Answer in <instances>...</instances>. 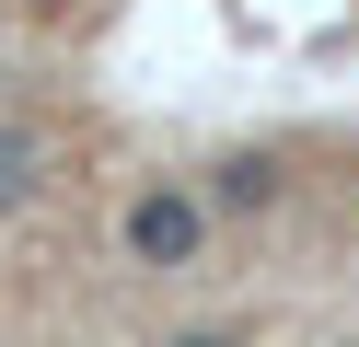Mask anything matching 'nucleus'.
Returning <instances> with one entry per match:
<instances>
[{
	"label": "nucleus",
	"instance_id": "1",
	"mask_svg": "<svg viewBox=\"0 0 359 347\" xmlns=\"http://www.w3.org/2000/svg\"><path fill=\"white\" fill-rule=\"evenodd\" d=\"M197 243H209V197H186V185H151L128 208V254L140 266H197Z\"/></svg>",
	"mask_w": 359,
	"mask_h": 347
},
{
	"label": "nucleus",
	"instance_id": "2",
	"mask_svg": "<svg viewBox=\"0 0 359 347\" xmlns=\"http://www.w3.org/2000/svg\"><path fill=\"white\" fill-rule=\"evenodd\" d=\"M278 197V162H232V174H220V208H266Z\"/></svg>",
	"mask_w": 359,
	"mask_h": 347
},
{
	"label": "nucleus",
	"instance_id": "3",
	"mask_svg": "<svg viewBox=\"0 0 359 347\" xmlns=\"http://www.w3.org/2000/svg\"><path fill=\"white\" fill-rule=\"evenodd\" d=\"M35 197V139H0V208Z\"/></svg>",
	"mask_w": 359,
	"mask_h": 347
},
{
	"label": "nucleus",
	"instance_id": "4",
	"mask_svg": "<svg viewBox=\"0 0 359 347\" xmlns=\"http://www.w3.org/2000/svg\"><path fill=\"white\" fill-rule=\"evenodd\" d=\"M174 347H243V336H174Z\"/></svg>",
	"mask_w": 359,
	"mask_h": 347
}]
</instances>
